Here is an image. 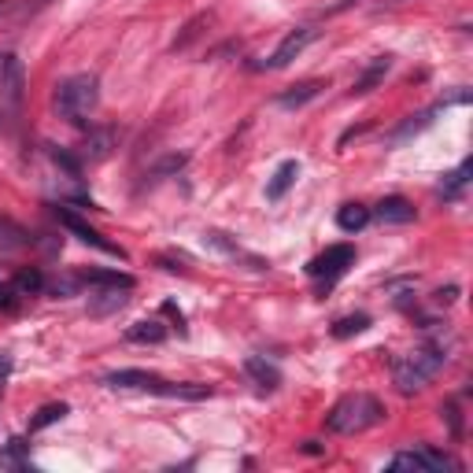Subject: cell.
Returning <instances> with one entry per match:
<instances>
[{"mask_svg": "<svg viewBox=\"0 0 473 473\" xmlns=\"http://www.w3.org/2000/svg\"><path fill=\"white\" fill-rule=\"evenodd\" d=\"M444 415H447V422H451V433L459 437V433H462V425H459V410H455V403H447V407H444Z\"/></svg>", "mask_w": 473, "mask_h": 473, "instance_id": "4dcf8cb0", "label": "cell"}, {"mask_svg": "<svg viewBox=\"0 0 473 473\" xmlns=\"http://www.w3.org/2000/svg\"><path fill=\"white\" fill-rule=\"evenodd\" d=\"M208 240L215 244V248H222L225 256H230V259H244V263L252 266V271H266V266H271V263H266V259H259V256H248V252H244V248H237L233 240H225V233H218V230H211V233H208Z\"/></svg>", "mask_w": 473, "mask_h": 473, "instance_id": "44dd1931", "label": "cell"}, {"mask_svg": "<svg viewBox=\"0 0 473 473\" xmlns=\"http://www.w3.org/2000/svg\"><path fill=\"white\" fill-rule=\"evenodd\" d=\"M385 422V403L370 393H352L333 403V410L325 415V429L329 433H340V437H355L366 433Z\"/></svg>", "mask_w": 473, "mask_h": 473, "instance_id": "6da1fadb", "label": "cell"}, {"mask_svg": "<svg viewBox=\"0 0 473 473\" xmlns=\"http://www.w3.org/2000/svg\"><path fill=\"white\" fill-rule=\"evenodd\" d=\"M378 218L385 225H407V222H415V208H410V200H403V196H385L378 203Z\"/></svg>", "mask_w": 473, "mask_h": 473, "instance_id": "4fadbf2b", "label": "cell"}, {"mask_svg": "<svg viewBox=\"0 0 473 473\" xmlns=\"http://www.w3.org/2000/svg\"><path fill=\"white\" fill-rule=\"evenodd\" d=\"M366 222H370V208H362V203H344L337 211V225L344 233H359Z\"/></svg>", "mask_w": 473, "mask_h": 473, "instance_id": "7402d4cb", "label": "cell"}, {"mask_svg": "<svg viewBox=\"0 0 473 473\" xmlns=\"http://www.w3.org/2000/svg\"><path fill=\"white\" fill-rule=\"evenodd\" d=\"M56 222H64L67 230L81 240V244H89V248H96V252H104V256H111V259H126V252L118 248V244H111L104 233H96L89 222H81L78 215H71V211H64V208H56Z\"/></svg>", "mask_w": 473, "mask_h": 473, "instance_id": "ba28073f", "label": "cell"}, {"mask_svg": "<svg viewBox=\"0 0 473 473\" xmlns=\"http://www.w3.org/2000/svg\"><path fill=\"white\" fill-rule=\"evenodd\" d=\"M111 141H115L111 130H96V134H89V141H86V156H89V159H104V156L111 152Z\"/></svg>", "mask_w": 473, "mask_h": 473, "instance_id": "4316f807", "label": "cell"}, {"mask_svg": "<svg viewBox=\"0 0 473 473\" xmlns=\"http://www.w3.org/2000/svg\"><path fill=\"white\" fill-rule=\"evenodd\" d=\"M126 340L130 344H159V340H167V325L159 318H137L134 325H126Z\"/></svg>", "mask_w": 473, "mask_h": 473, "instance_id": "2e32d148", "label": "cell"}, {"mask_svg": "<svg viewBox=\"0 0 473 473\" xmlns=\"http://www.w3.org/2000/svg\"><path fill=\"white\" fill-rule=\"evenodd\" d=\"M0 89H4V96L11 100V104L23 100L27 71H23V59H19V56H4V59H0Z\"/></svg>", "mask_w": 473, "mask_h": 473, "instance_id": "9c48e42d", "label": "cell"}, {"mask_svg": "<svg viewBox=\"0 0 473 473\" xmlns=\"http://www.w3.org/2000/svg\"><path fill=\"white\" fill-rule=\"evenodd\" d=\"M19 300H23V293H19L15 281H4V285H0V311H15Z\"/></svg>", "mask_w": 473, "mask_h": 473, "instance_id": "f1b7e54d", "label": "cell"}, {"mask_svg": "<svg viewBox=\"0 0 473 473\" xmlns=\"http://www.w3.org/2000/svg\"><path fill=\"white\" fill-rule=\"evenodd\" d=\"M8 374H11V355H0V393L8 385Z\"/></svg>", "mask_w": 473, "mask_h": 473, "instance_id": "1f68e13d", "label": "cell"}, {"mask_svg": "<svg viewBox=\"0 0 473 473\" xmlns=\"http://www.w3.org/2000/svg\"><path fill=\"white\" fill-rule=\"evenodd\" d=\"M71 415V407L67 403H45L37 410V415L30 418V433H37V429H49V425H56V422H64Z\"/></svg>", "mask_w": 473, "mask_h": 473, "instance_id": "603a6c76", "label": "cell"}, {"mask_svg": "<svg viewBox=\"0 0 473 473\" xmlns=\"http://www.w3.org/2000/svg\"><path fill=\"white\" fill-rule=\"evenodd\" d=\"M100 104V81L93 74H74L67 81H59L56 89V111L67 122H81L86 115H93Z\"/></svg>", "mask_w": 473, "mask_h": 473, "instance_id": "277c9868", "label": "cell"}, {"mask_svg": "<svg viewBox=\"0 0 473 473\" xmlns=\"http://www.w3.org/2000/svg\"><path fill=\"white\" fill-rule=\"evenodd\" d=\"M347 266H355V248H352V244H333V248H325L322 256H315L311 263H307V274L322 278L325 289H329L337 278H344Z\"/></svg>", "mask_w": 473, "mask_h": 473, "instance_id": "5b68a950", "label": "cell"}, {"mask_svg": "<svg viewBox=\"0 0 473 473\" xmlns=\"http://www.w3.org/2000/svg\"><path fill=\"white\" fill-rule=\"evenodd\" d=\"M296 174H300V163L296 159H285L281 163V167L271 174V181H266V200H281L285 193H289L293 189V181H296Z\"/></svg>", "mask_w": 473, "mask_h": 473, "instance_id": "9a60e30c", "label": "cell"}, {"mask_svg": "<svg viewBox=\"0 0 473 473\" xmlns=\"http://www.w3.org/2000/svg\"><path fill=\"white\" fill-rule=\"evenodd\" d=\"M108 388L115 393H156V396H171V400H203L211 396L208 385H171L159 374H149V370H111L104 378Z\"/></svg>", "mask_w": 473, "mask_h": 473, "instance_id": "7a4b0ae2", "label": "cell"}, {"mask_svg": "<svg viewBox=\"0 0 473 473\" xmlns=\"http://www.w3.org/2000/svg\"><path fill=\"white\" fill-rule=\"evenodd\" d=\"M130 303V289H100L89 296V315L93 318H108L115 311H122V307Z\"/></svg>", "mask_w": 473, "mask_h": 473, "instance_id": "7c38bea8", "label": "cell"}, {"mask_svg": "<svg viewBox=\"0 0 473 473\" xmlns=\"http://www.w3.org/2000/svg\"><path fill=\"white\" fill-rule=\"evenodd\" d=\"M455 296H459V289H455V285H447V289L437 293V303H455Z\"/></svg>", "mask_w": 473, "mask_h": 473, "instance_id": "d6a6232c", "label": "cell"}, {"mask_svg": "<svg viewBox=\"0 0 473 473\" xmlns=\"http://www.w3.org/2000/svg\"><path fill=\"white\" fill-rule=\"evenodd\" d=\"M362 329H370V315H347V318H337L333 322V337L337 340H347V337L362 333Z\"/></svg>", "mask_w": 473, "mask_h": 473, "instance_id": "d4e9b609", "label": "cell"}, {"mask_svg": "<svg viewBox=\"0 0 473 473\" xmlns=\"http://www.w3.org/2000/svg\"><path fill=\"white\" fill-rule=\"evenodd\" d=\"M181 167H185V156H167V159H163L152 174H156V178H163V174H174V171H181Z\"/></svg>", "mask_w": 473, "mask_h": 473, "instance_id": "f546056e", "label": "cell"}, {"mask_svg": "<svg viewBox=\"0 0 473 473\" xmlns=\"http://www.w3.org/2000/svg\"><path fill=\"white\" fill-rule=\"evenodd\" d=\"M322 89H325V81H322V78H307V81H296V86H289L285 93H278V108H285V111H293V108H303L307 100H315Z\"/></svg>", "mask_w": 473, "mask_h": 473, "instance_id": "8fae6325", "label": "cell"}, {"mask_svg": "<svg viewBox=\"0 0 473 473\" xmlns=\"http://www.w3.org/2000/svg\"><path fill=\"white\" fill-rule=\"evenodd\" d=\"M211 23H215V15H211V11H200V15H193L189 23L181 27V34L174 37V45H171V49H174V52H185V49H189L193 41L203 34V27H211Z\"/></svg>", "mask_w": 473, "mask_h": 473, "instance_id": "d6986e66", "label": "cell"}, {"mask_svg": "<svg viewBox=\"0 0 473 473\" xmlns=\"http://www.w3.org/2000/svg\"><path fill=\"white\" fill-rule=\"evenodd\" d=\"M81 285H100V289H134V278L122 271H81Z\"/></svg>", "mask_w": 473, "mask_h": 473, "instance_id": "ac0fdd59", "label": "cell"}, {"mask_svg": "<svg viewBox=\"0 0 473 473\" xmlns=\"http://www.w3.org/2000/svg\"><path fill=\"white\" fill-rule=\"evenodd\" d=\"M4 8H8V0H0V11H4Z\"/></svg>", "mask_w": 473, "mask_h": 473, "instance_id": "e575fe53", "label": "cell"}, {"mask_svg": "<svg viewBox=\"0 0 473 473\" xmlns=\"http://www.w3.org/2000/svg\"><path fill=\"white\" fill-rule=\"evenodd\" d=\"M447 362V352L444 344H425V347H415L410 355H403L396 366H393V378H396V388L403 396L410 393H422V388L433 381Z\"/></svg>", "mask_w": 473, "mask_h": 473, "instance_id": "3957f363", "label": "cell"}, {"mask_svg": "<svg viewBox=\"0 0 473 473\" xmlns=\"http://www.w3.org/2000/svg\"><path fill=\"white\" fill-rule=\"evenodd\" d=\"M400 4H407V0H385V8H400Z\"/></svg>", "mask_w": 473, "mask_h": 473, "instance_id": "836d02e7", "label": "cell"}, {"mask_svg": "<svg viewBox=\"0 0 473 473\" xmlns=\"http://www.w3.org/2000/svg\"><path fill=\"white\" fill-rule=\"evenodd\" d=\"M244 374L252 378V385L259 388V393H274V388L281 385V370L274 362H266L259 355H248L244 359Z\"/></svg>", "mask_w": 473, "mask_h": 473, "instance_id": "30bf717a", "label": "cell"}, {"mask_svg": "<svg viewBox=\"0 0 473 473\" xmlns=\"http://www.w3.org/2000/svg\"><path fill=\"white\" fill-rule=\"evenodd\" d=\"M318 37V30H311V27H296V30H289L281 37V45L271 52V59L266 64H252L256 71H281V67H289L296 56H303V49L311 45V41Z\"/></svg>", "mask_w": 473, "mask_h": 473, "instance_id": "8992f818", "label": "cell"}, {"mask_svg": "<svg viewBox=\"0 0 473 473\" xmlns=\"http://www.w3.org/2000/svg\"><path fill=\"white\" fill-rule=\"evenodd\" d=\"M469 171H473V163L469 159H462V167L455 171V174H447V181L440 185V193H444V200H455L462 189H466V181H469Z\"/></svg>", "mask_w": 473, "mask_h": 473, "instance_id": "484cf974", "label": "cell"}, {"mask_svg": "<svg viewBox=\"0 0 473 473\" xmlns=\"http://www.w3.org/2000/svg\"><path fill=\"white\" fill-rule=\"evenodd\" d=\"M27 244H30V233L23 225L0 215V252H19V248H27Z\"/></svg>", "mask_w": 473, "mask_h": 473, "instance_id": "ffe728a7", "label": "cell"}, {"mask_svg": "<svg viewBox=\"0 0 473 473\" xmlns=\"http://www.w3.org/2000/svg\"><path fill=\"white\" fill-rule=\"evenodd\" d=\"M388 71H393V56H378L374 64H370V67L355 78V89H352V93H355V96L374 93V89L381 86V81H385V74H388Z\"/></svg>", "mask_w": 473, "mask_h": 473, "instance_id": "5bb4252c", "label": "cell"}, {"mask_svg": "<svg viewBox=\"0 0 473 473\" xmlns=\"http://www.w3.org/2000/svg\"><path fill=\"white\" fill-rule=\"evenodd\" d=\"M459 462L444 455V451L437 447H418V451H400V455L393 459V469H415V473H447L455 469Z\"/></svg>", "mask_w": 473, "mask_h": 473, "instance_id": "52a82bcc", "label": "cell"}, {"mask_svg": "<svg viewBox=\"0 0 473 473\" xmlns=\"http://www.w3.org/2000/svg\"><path fill=\"white\" fill-rule=\"evenodd\" d=\"M0 469H27V440H8V447H0Z\"/></svg>", "mask_w": 473, "mask_h": 473, "instance_id": "cb8c5ba5", "label": "cell"}, {"mask_svg": "<svg viewBox=\"0 0 473 473\" xmlns=\"http://www.w3.org/2000/svg\"><path fill=\"white\" fill-rule=\"evenodd\" d=\"M444 111V104H437V108H429V111H422V115H410L407 122H403V126L400 130H393V137H388V141H393V145H403V141H410V137H418L425 126H433V115H440Z\"/></svg>", "mask_w": 473, "mask_h": 473, "instance_id": "e0dca14e", "label": "cell"}, {"mask_svg": "<svg viewBox=\"0 0 473 473\" xmlns=\"http://www.w3.org/2000/svg\"><path fill=\"white\" fill-rule=\"evenodd\" d=\"M15 285H19V293H23V296H34V293L45 289V278H41V271H19Z\"/></svg>", "mask_w": 473, "mask_h": 473, "instance_id": "83f0119b", "label": "cell"}]
</instances>
